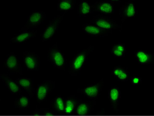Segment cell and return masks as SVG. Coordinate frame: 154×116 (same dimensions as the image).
Returning <instances> with one entry per match:
<instances>
[{"instance_id":"4316f807","label":"cell","mask_w":154,"mask_h":116,"mask_svg":"<svg viewBox=\"0 0 154 116\" xmlns=\"http://www.w3.org/2000/svg\"><path fill=\"white\" fill-rule=\"evenodd\" d=\"M129 80L131 83L134 86H138L142 84V78L140 76L134 75L130 77Z\"/></svg>"},{"instance_id":"52a82bcc","label":"cell","mask_w":154,"mask_h":116,"mask_svg":"<svg viewBox=\"0 0 154 116\" xmlns=\"http://www.w3.org/2000/svg\"><path fill=\"white\" fill-rule=\"evenodd\" d=\"M46 17V14L40 10L32 11L27 17L24 27L19 32L26 31L32 28H37L41 25Z\"/></svg>"},{"instance_id":"e0dca14e","label":"cell","mask_w":154,"mask_h":116,"mask_svg":"<svg viewBox=\"0 0 154 116\" xmlns=\"http://www.w3.org/2000/svg\"><path fill=\"white\" fill-rule=\"evenodd\" d=\"M37 33L36 30L20 32V33L14 34L11 38L10 44H25L30 39L34 38Z\"/></svg>"},{"instance_id":"277c9868","label":"cell","mask_w":154,"mask_h":116,"mask_svg":"<svg viewBox=\"0 0 154 116\" xmlns=\"http://www.w3.org/2000/svg\"><path fill=\"white\" fill-rule=\"evenodd\" d=\"M90 24L112 31L118 29L121 32L122 31L121 26L111 17L106 15L99 14L94 16Z\"/></svg>"},{"instance_id":"ba28073f","label":"cell","mask_w":154,"mask_h":116,"mask_svg":"<svg viewBox=\"0 0 154 116\" xmlns=\"http://www.w3.org/2000/svg\"><path fill=\"white\" fill-rule=\"evenodd\" d=\"M24 67L27 70L35 71L40 67V57L33 52H24L23 56Z\"/></svg>"},{"instance_id":"83f0119b","label":"cell","mask_w":154,"mask_h":116,"mask_svg":"<svg viewBox=\"0 0 154 116\" xmlns=\"http://www.w3.org/2000/svg\"><path fill=\"white\" fill-rule=\"evenodd\" d=\"M95 116H108L106 114L104 113V112L102 111H99L97 113Z\"/></svg>"},{"instance_id":"2e32d148","label":"cell","mask_w":154,"mask_h":116,"mask_svg":"<svg viewBox=\"0 0 154 116\" xmlns=\"http://www.w3.org/2000/svg\"><path fill=\"white\" fill-rule=\"evenodd\" d=\"M136 61L140 65H148L154 63V53L149 51L139 50L134 53Z\"/></svg>"},{"instance_id":"6da1fadb","label":"cell","mask_w":154,"mask_h":116,"mask_svg":"<svg viewBox=\"0 0 154 116\" xmlns=\"http://www.w3.org/2000/svg\"><path fill=\"white\" fill-rule=\"evenodd\" d=\"M94 49V46H91L80 51L74 55L69 62L68 72L71 76H77L81 71L90 55Z\"/></svg>"},{"instance_id":"9c48e42d","label":"cell","mask_w":154,"mask_h":116,"mask_svg":"<svg viewBox=\"0 0 154 116\" xmlns=\"http://www.w3.org/2000/svg\"><path fill=\"white\" fill-rule=\"evenodd\" d=\"M138 11L135 6L134 1L131 0L126 2L119 9V15L121 17L122 24L121 25V30L123 28V24L126 19L136 17Z\"/></svg>"},{"instance_id":"44dd1931","label":"cell","mask_w":154,"mask_h":116,"mask_svg":"<svg viewBox=\"0 0 154 116\" xmlns=\"http://www.w3.org/2000/svg\"><path fill=\"white\" fill-rule=\"evenodd\" d=\"M50 108L57 114L64 113L65 99L62 95H57L51 101Z\"/></svg>"},{"instance_id":"5bb4252c","label":"cell","mask_w":154,"mask_h":116,"mask_svg":"<svg viewBox=\"0 0 154 116\" xmlns=\"http://www.w3.org/2000/svg\"><path fill=\"white\" fill-rule=\"evenodd\" d=\"M108 98L112 107L115 111H119V105L121 99V88L118 85L109 89Z\"/></svg>"},{"instance_id":"8992f818","label":"cell","mask_w":154,"mask_h":116,"mask_svg":"<svg viewBox=\"0 0 154 116\" xmlns=\"http://www.w3.org/2000/svg\"><path fill=\"white\" fill-rule=\"evenodd\" d=\"M64 17V14L59 15L55 17L49 24L44 27V31L41 36V40L42 42H47L54 36Z\"/></svg>"},{"instance_id":"f546056e","label":"cell","mask_w":154,"mask_h":116,"mask_svg":"<svg viewBox=\"0 0 154 116\" xmlns=\"http://www.w3.org/2000/svg\"></svg>"},{"instance_id":"7a4b0ae2","label":"cell","mask_w":154,"mask_h":116,"mask_svg":"<svg viewBox=\"0 0 154 116\" xmlns=\"http://www.w3.org/2000/svg\"><path fill=\"white\" fill-rule=\"evenodd\" d=\"M47 60L56 68L65 70L66 59L57 42L47 51Z\"/></svg>"},{"instance_id":"30bf717a","label":"cell","mask_w":154,"mask_h":116,"mask_svg":"<svg viewBox=\"0 0 154 116\" xmlns=\"http://www.w3.org/2000/svg\"><path fill=\"white\" fill-rule=\"evenodd\" d=\"M121 1H97L94 4V12L100 13L102 14H112L114 12L116 3H120Z\"/></svg>"},{"instance_id":"3957f363","label":"cell","mask_w":154,"mask_h":116,"mask_svg":"<svg viewBox=\"0 0 154 116\" xmlns=\"http://www.w3.org/2000/svg\"><path fill=\"white\" fill-rule=\"evenodd\" d=\"M104 86V79H102L100 81L93 84L86 85L83 87L78 88L77 91L89 100L97 101L101 94Z\"/></svg>"},{"instance_id":"d6986e66","label":"cell","mask_w":154,"mask_h":116,"mask_svg":"<svg viewBox=\"0 0 154 116\" xmlns=\"http://www.w3.org/2000/svg\"><path fill=\"white\" fill-rule=\"evenodd\" d=\"M111 74L117 80L121 82H126L129 80L131 74L127 67L121 65L112 67Z\"/></svg>"},{"instance_id":"d4e9b609","label":"cell","mask_w":154,"mask_h":116,"mask_svg":"<svg viewBox=\"0 0 154 116\" xmlns=\"http://www.w3.org/2000/svg\"><path fill=\"white\" fill-rule=\"evenodd\" d=\"M75 3L73 0H63L58 2L57 10L59 11H67L74 9Z\"/></svg>"},{"instance_id":"5b68a950","label":"cell","mask_w":154,"mask_h":116,"mask_svg":"<svg viewBox=\"0 0 154 116\" xmlns=\"http://www.w3.org/2000/svg\"><path fill=\"white\" fill-rule=\"evenodd\" d=\"M55 87V82L48 80L38 84L35 89V97L39 104L46 101Z\"/></svg>"},{"instance_id":"8fae6325","label":"cell","mask_w":154,"mask_h":116,"mask_svg":"<svg viewBox=\"0 0 154 116\" xmlns=\"http://www.w3.org/2000/svg\"><path fill=\"white\" fill-rule=\"evenodd\" d=\"M4 67L13 73L23 74L20 63L14 52H11L8 54L7 58L4 61Z\"/></svg>"},{"instance_id":"ffe728a7","label":"cell","mask_w":154,"mask_h":116,"mask_svg":"<svg viewBox=\"0 0 154 116\" xmlns=\"http://www.w3.org/2000/svg\"><path fill=\"white\" fill-rule=\"evenodd\" d=\"M80 99L78 97L74 95H70L65 99V111L64 115L71 116L74 114L75 111L78 103Z\"/></svg>"},{"instance_id":"484cf974","label":"cell","mask_w":154,"mask_h":116,"mask_svg":"<svg viewBox=\"0 0 154 116\" xmlns=\"http://www.w3.org/2000/svg\"><path fill=\"white\" fill-rule=\"evenodd\" d=\"M30 114L34 116H53L57 114L50 108H36Z\"/></svg>"},{"instance_id":"7c38bea8","label":"cell","mask_w":154,"mask_h":116,"mask_svg":"<svg viewBox=\"0 0 154 116\" xmlns=\"http://www.w3.org/2000/svg\"><path fill=\"white\" fill-rule=\"evenodd\" d=\"M82 29L85 33L93 37H104L112 33V32L91 24H83L82 26Z\"/></svg>"},{"instance_id":"9a60e30c","label":"cell","mask_w":154,"mask_h":116,"mask_svg":"<svg viewBox=\"0 0 154 116\" xmlns=\"http://www.w3.org/2000/svg\"><path fill=\"white\" fill-rule=\"evenodd\" d=\"M0 80L4 82L8 92L12 95H18L21 93L22 89L8 74L0 75Z\"/></svg>"},{"instance_id":"cb8c5ba5","label":"cell","mask_w":154,"mask_h":116,"mask_svg":"<svg viewBox=\"0 0 154 116\" xmlns=\"http://www.w3.org/2000/svg\"><path fill=\"white\" fill-rule=\"evenodd\" d=\"M14 105L15 107L18 109H27L30 106V99L27 95H21L20 96L14 101Z\"/></svg>"},{"instance_id":"ac0fdd59","label":"cell","mask_w":154,"mask_h":116,"mask_svg":"<svg viewBox=\"0 0 154 116\" xmlns=\"http://www.w3.org/2000/svg\"><path fill=\"white\" fill-rule=\"evenodd\" d=\"M15 80L20 87L27 92L29 96L31 98H34L35 89L34 88L33 83L30 78L23 77L17 78Z\"/></svg>"},{"instance_id":"4fadbf2b","label":"cell","mask_w":154,"mask_h":116,"mask_svg":"<svg viewBox=\"0 0 154 116\" xmlns=\"http://www.w3.org/2000/svg\"><path fill=\"white\" fill-rule=\"evenodd\" d=\"M96 101L90 100L85 101L80 100L76 107L74 114L78 116H87L94 109Z\"/></svg>"},{"instance_id":"f1b7e54d","label":"cell","mask_w":154,"mask_h":116,"mask_svg":"<svg viewBox=\"0 0 154 116\" xmlns=\"http://www.w3.org/2000/svg\"><path fill=\"white\" fill-rule=\"evenodd\" d=\"M68 116V115H65V116Z\"/></svg>"},{"instance_id":"7402d4cb","label":"cell","mask_w":154,"mask_h":116,"mask_svg":"<svg viewBox=\"0 0 154 116\" xmlns=\"http://www.w3.org/2000/svg\"><path fill=\"white\" fill-rule=\"evenodd\" d=\"M126 46L123 43H119L112 45L110 52L115 58H123L125 56Z\"/></svg>"},{"instance_id":"603a6c76","label":"cell","mask_w":154,"mask_h":116,"mask_svg":"<svg viewBox=\"0 0 154 116\" xmlns=\"http://www.w3.org/2000/svg\"><path fill=\"white\" fill-rule=\"evenodd\" d=\"M78 13L82 16L85 17L94 12L93 6L85 0H82L78 6Z\"/></svg>"}]
</instances>
